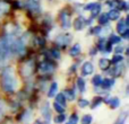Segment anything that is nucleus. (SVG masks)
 <instances>
[{"mask_svg": "<svg viewBox=\"0 0 129 124\" xmlns=\"http://www.w3.org/2000/svg\"><path fill=\"white\" fill-rule=\"evenodd\" d=\"M57 91H58V84H57V82H52L51 86H50L48 96H49V97H54V96L57 95Z\"/></svg>", "mask_w": 129, "mask_h": 124, "instance_id": "dca6fc26", "label": "nucleus"}, {"mask_svg": "<svg viewBox=\"0 0 129 124\" xmlns=\"http://www.w3.org/2000/svg\"><path fill=\"white\" fill-rule=\"evenodd\" d=\"M51 54H52V56H53L54 59H60V52H59L57 49L51 50Z\"/></svg>", "mask_w": 129, "mask_h": 124, "instance_id": "4c0bfd02", "label": "nucleus"}, {"mask_svg": "<svg viewBox=\"0 0 129 124\" xmlns=\"http://www.w3.org/2000/svg\"><path fill=\"white\" fill-rule=\"evenodd\" d=\"M39 71L41 73H52L54 71V66L50 61H42L39 64Z\"/></svg>", "mask_w": 129, "mask_h": 124, "instance_id": "39448f33", "label": "nucleus"}, {"mask_svg": "<svg viewBox=\"0 0 129 124\" xmlns=\"http://www.w3.org/2000/svg\"><path fill=\"white\" fill-rule=\"evenodd\" d=\"M89 11H91V19L95 18L96 16H99L100 15V13H101V5L100 4H95L93 6V8H92Z\"/></svg>", "mask_w": 129, "mask_h": 124, "instance_id": "ddd939ff", "label": "nucleus"}, {"mask_svg": "<svg viewBox=\"0 0 129 124\" xmlns=\"http://www.w3.org/2000/svg\"><path fill=\"white\" fill-rule=\"evenodd\" d=\"M71 42V35L69 34H61V35L57 36L56 38V44L60 47H64Z\"/></svg>", "mask_w": 129, "mask_h": 124, "instance_id": "423d86ee", "label": "nucleus"}, {"mask_svg": "<svg viewBox=\"0 0 129 124\" xmlns=\"http://www.w3.org/2000/svg\"><path fill=\"white\" fill-rule=\"evenodd\" d=\"M110 64H111L110 60H108L105 58L100 59V61H99V67H100L101 70H108L110 68Z\"/></svg>", "mask_w": 129, "mask_h": 124, "instance_id": "4468645a", "label": "nucleus"}, {"mask_svg": "<svg viewBox=\"0 0 129 124\" xmlns=\"http://www.w3.org/2000/svg\"><path fill=\"white\" fill-rule=\"evenodd\" d=\"M101 82H102V78H101V76H99V75L94 76L93 79H92V84H93L95 87H100Z\"/></svg>", "mask_w": 129, "mask_h": 124, "instance_id": "5701e85b", "label": "nucleus"}, {"mask_svg": "<svg viewBox=\"0 0 129 124\" xmlns=\"http://www.w3.org/2000/svg\"><path fill=\"white\" fill-rule=\"evenodd\" d=\"M10 54L8 37H0V69L7 64Z\"/></svg>", "mask_w": 129, "mask_h": 124, "instance_id": "f03ea898", "label": "nucleus"}, {"mask_svg": "<svg viewBox=\"0 0 129 124\" xmlns=\"http://www.w3.org/2000/svg\"><path fill=\"white\" fill-rule=\"evenodd\" d=\"M85 19H83L82 17H78L75 19V22H74V27H75L76 31H82L83 28H84V25H85Z\"/></svg>", "mask_w": 129, "mask_h": 124, "instance_id": "9b49d317", "label": "nucleus"}, {"mask_svg": "<svg viewBox=\"0 0 129 124\" xmlns=\"http://www.w3.org/2000/svg\"><path fill=\"white\" fill-rule=\"evenodd\" d=\"M123 50H125V47H123L122 45H119V46L116 47V50H114V51H116V53H121Z\"/></svg>", "mask_w": 129, "mask_h": 124, "instance_id": "a19ab883", "label": "nucleus"}, {"mask_svg": "<svg viewBox=\"0 0 129 124\" xmlns=\"http://www.w3.org/2000/svg\"><path fill=\"white\" fill-rule=\"evenodd\" d=\"M108 104L110 105V107L111 108H117V107H119V105H120V99H119L118 97H112V98H109V102H108Z\"/></svg>", "mask_w": 129, "mask_h": 124, "instance_id": "f3484780", "label": "nucleus"}, {"mask_svg": "<svg viewBox=\"0 0 129 124\" xmlns=\"http://www.w3.org/2000/svg\"><path fill=\"white\" fill-rule=\"evenodd\" d=\"M121 42V37L116 35H111L109 38V43L110 44H116V43H120Z\"/></svg>", "mask_w": 129, "mask_h": 124, "instance_id": "c756f323", "label": "nucleus"}, {"mask_svg": "<svg viewBox=\"0 0 129 124\" xmlns=\"http://www.w3.org/2000/svg\"><path fill=\"white\" fill-rule=\"evenodd\" d=\"M117 32H118L120 35H123L125 33L129 32V28H128V24L126 23V20L123 19H120V22L118 23L117 25Z\"/></svg>", "mask_w": 129, "mask_h": 124, "instance_id": "9d476101", "label": "nucleus"}, {"mask_svg": "<svg viewBox=\"0 0 129 124\" xmlns=\"http://www.w3.org/2000/svg\"><path fill=\"white\" fill-rule=\"evenodd\" d=\"M64 121H66V115H64L63 113L59 114V115H58V116H56V118H54V123H57V124L63 123Z\"/></svg>", "mask_w": 129, "mask_h": 124, "instance_id": "c85d7f7f", "label": "nucleus"}, {"mask_svg": "<svg viewBox=\"0 0 129 124\" xmlns=\"http://www.w3.org/2000/svg\"><path fill=\"white\" fill-rule=\"evenodd\" d=\"M89 105V102L87 99H79L78 100V106L79 107H82V108H84V107H86V106H88Z\"/></svg>", "mask_w": 129, "mask_h": 124, "instance_id": "72a5a7b5", "label": "nucleus"}, {"mask_svg": "<svg viewBox=\"0 0 129 124\" xmlns=\"http://www.w3.org/2000/svg\"><path fill=\"white\" fill-rule=\"evenodd\" d=\"M34 124H42V122H41V121H35Z\"/></svg>", "mask_w": 129, "mask_h": 124, "instance_id": "a18cd8bd", "label": "nucleus"}, {"mask_svg": "<svg viewBox=\"0 0 129 124\" xmlns=\"http://www.w3.org/2000/svg\"><path fill=\"white\" fill-rule=\"evenodd\" d=\"M108 17H109V19H111V20L119 19V18H120V11L116 8H112L111 10L109 11V14H108Z\"/></svg>", "mask_w": 129, "mask_h": 124, "instance_id": "f8f14e48", "label": "nucleus"}, {"mask_svg": "<svg viewBox=\"0 0 129 124\" xmlns=\"http://www.w3.org/2000/svg\"><path fill=\"white\" fill-rule=\"evenodd\" d=\"M78 122V117L76 114H73V115L70 116V120H69V123L68 124H77Z\"/></svg>", "mask_w": 129, "mask_h": 124, "instance_id": "e433bc0d", "label": "nucleus"}, {"mask_svg": "<svg viewBox=\"0 0 129 124\" xmlns=\"http://www.w3.org/2000/svg\"><path fill=\"white\" fill-rule=\"evenodd\" d=\"M117 8H120V9H123V10H127V9H128L127 2L123 1V0H118V4H117Z\"/></svg>", "mask_w": 129, "mask_h": 124, "instance_id": "2f4dec72", "label": "nucleus"}, {"mask_svg": "<svg viewBox=\"0 0 129 124\" xmlns=\"http://www.w3.org/2000/svg\"><path fill=\"white\" fill-rule=\"evenodd\" d=\"M109 17H108V14H102V15H100V17H99V23H100L101 25H105L108 24V22H109Z\"/></svg>", "mask_w": 129, "mask_h": 124, "instance_id": "393cba45", "label": "nucleus"}, {"mask_svg": "<svg viewBox=\"0 0 129 124\" xmlns=\"http://www.w3.org/2000/svg\"><path fill=\"white\" fill-rule=\"evenodd\" d=\"M94 71V66L91 62H85L82 67V75L83 76H89Z\"/></svg>", "mask_w": 129, "mask_h": 124, "instance_id": "1a4fd4ad", "label": "nucleus"}, {"mask_svg": "<svg viewBox=\"0 0 129 124\" xmlns=\"http://www.w3.org/2000/svg\"><path fill=\"white\" fill-rule=\"evenodd\" d=\"M14 5H15L16 8H19V7L22 6V5H20V2H18V1H15V4H14Z\"/></svg>", "mask_w": 129, "mask_h": 124, "instance_id": "c03bdc74", "label": "nucleus"}, {"mask_svg": "<svg viewBox=\"0 0 129 124\" xmlns=\"http://www.w3.org/2000/svg\"><path fill=\"white\" fill-rule=\"evenodd\" d=\"M31 116H32V112L29 111V109H26V111L23 113V115L20 116V118L19 120H22V121H28V120H31Z\"/></svg>", "mask_w": 129, "mask_h": 124, "instance_id": "b1692460", "label": "nucleus"}, {"mask_svg": "<svg viewBox=\"0 0 129 124\" xmlns=\"http://www.w3.org/2000/svg\"><path fill=\"white\" fill-rule=\"evenodd\" d=\"M117 4H118V0H108L107 5L111 8H117Z\"/></svg>", "mask_w": 129, "mask_h": 124, "instance_id": "c9c22d12", "label": "nucleus"}, {"mask_svg": "<svg viewBox=\"0 0 129 124\" xmlns=\"http://www.w3.org/2000/svg\"><path fill=\"white\" fill-rule=\"evenodd\" d=\"M34 72V62L33 61H27L20 68V73L23 77H29L31 75H33Z\"/></svg>", "mask_w": 129, "mask_h": 124, "instance_id": "7ed1b4c3", "label": "nucleus"}, {"mask_svg": "<svg viewBox=\"0 0 129 124\" xmlns=\"http://www.w3.org/2000/svg\"><path fill=\"white\" fill-rule=\"evenodd\" d=\"M94 5H95V4H88V5H86V6H85V10H86V11H89L92 8H93Z\"/></svg>", "mask_w": 129, "mask_h": 124, "instance_id": "79ce46f5", "label": "nucleus"}, {"mask_svg": "<svg viewBox=\"0 0 129 124\" xmlns=\"http://www.w3.org/2000/svg\"><path fill=\"white\" fill-rule=\"evenodd\" d=\"M25 7L32 13H40V0H25Z\"/></svg>", "mask_w": 129, "mask_h": 124, "instance_id": "0eeeda50", "label": "nucleus"}, {"mask_svg": "<svg viewBox=\"0 0 129 124\" xmlns=\"http://www.w3.org/2000/svg\"><path fill=\"white\" fill-rule=\"evenodd\" d=\"M92 121H93V117H92L91 115H88V114H86V115L83 116V118H82V124H91Z\"/></svg>", "mask_w": 129, "mask_h": 124, "instance_id": "7c9ffc66", "label": "nucleus"}, {"mask_svg": "<svg viewBox=\"0 0 129 124\" xmlns=\"http://www.w3.org/2000/svg\"><path fill=\"white\" fill-rule=\"evenodd\" d=\"M127 116H128L127 112H123V113H121L120 115H119L118 120L116 121V123H114V124H125L126 120H127Z\"/></svg>", "mask_w": 129, "mask_h": 124, "instance_id": "6ab92c4d", "label": "nucleus"}, {"mask_svg": "<svg viewBox=\"0 0 129 124\" xmlns=\"http://www.w3.org/2000/svg\"><path fill=\"white\" fill-rule=\"evenodd\" d=\"M53 108L56 109V112L57 113H59V114H61V113H63L64 112V106L63 105H61V104H59V103H57V102L53 103Z\"/></svg>", "mask_w": 129, "mask_h": 124, "instance_id": "a878e982", "label": "nucleus"}, {"mask_svg": "<svg viewBox=\"0 0 129 124\" xmlns=\"http://www.w3.org/2000/svg\"><path fill=\"white\" fill-rule=\"evenodd\" d=\"M103 98L102 97H95L93 99V103H92V108H95V107H98L100 104H102V102H103Z\"/></svg>", "mask_w": 129, "mask_h": 124, "instance_id": "cd10ccee", "label": "nucleus"}, {"mask_svg": "<svg viewBox=\"0 0 129 124\" xmlns=\"http://www.w3.org/2000/svg\"><path fill=\"white\" fill-rule=\"evenodd\" d=\"M63 96L66 98H68L69 100H73V99H75V91H73V90H70V89H66L64 90V94H63Z\"/></svg>", "mask_w": 129, "mask_h": 124, "instance_id": "4be33fe9", "label": "nucleus"}, {"mask_svg": "<svg viewBox=\"0 0 129 124\" xmlns=\"http://www.w3.org/2000/svg\"><path fill=\"white\" fill-rule=\"evenodd\" d=\"M4 113H5V105H4V103L0 102V120L4 116Z\"/></svg>", "mask_w": 129, "mask_h": 124, "instance_id": "ea45409f", "label": "nucleus"}, {"mask_svg": "<svg viewBox=\"0 0 129 124\" xmlns=\"http://www.w3.org/2000/svg\"><path fill=\"white\" fill-rule=\"evenodd\" d=\"M0 85H1V88L6 93H14L15 91L16 86H17V79H16L14 70L11 68L8 67L2 71Z\"/></svg>", "mask_w": 129, "mask_h": 124, "instance_id": "f257e3e1", "label": "nucleus"}, {"mask_svg": "<svg viewBox=\"0 0 129 124\" xmlns=\"http://www.w3.org/2000/svg\"><path fill=\"white\" fill-rule=\"evenodd\" d=\"M41 113H42V116L44 117L45 121L49 122V121L51 120V111H50L49 103L48 102H45L44 104L42 105V107H41Z\"/></svg>", "mask_w": 129, "mask_h": 124, "instance_id": "6e6552de", "label": "nucleus"}, {"mask_svg": "<svg viewBox=\"0 0 129 124\" xmlns=\"http://www.w3.org/2000/svg\"><path fill=\"white\" fill-rule=\"evenodd\" d=\"M92 34H95V35H98V34L101 33V27H93L91 31Z\"/></svg>", "mask_w": 129, "mask_h": 124, "instance_id": "58836bf2", "label": "nucleus"}, {"mask_svg": "<svg viewBox=\"0 0 129 124\" xmlns=\"http://www.w3.org/2000/svg\"><path fill=\"white\" fill-rule=\"evenodd\" d=\"M9 10V5L5 1H0V15H4Z\"/></svg>", "mask_w": 129, "mask_h": 124, "instance_id": "412c9836", "label": "nucleus"}, {"mask_svg": "<svg viewBox=\"0 0 129 124\" xmlns=\"http://www.w3.org/2000/svg\"><path fill=\"white\" fill-rule=\"evenodd\" d=\"M101 86L104 89H110L111 87L114 86V80L113 79H102Z\"/></svg>", "mask_w": 129, "mask_h": 124, "instance_id": "2eb2a0df", "label": "nucleus"}, {"mask_svg": "<svg viewBox=\"0 0 129 124\" xmlns=\"http://www.w3.org/2000/svg\"><path fill=\"white\" fill-rule=\"evenodd\" d=\"M85 86H86L85 80L83 79V78H78L77 79V87H78V89H79V93H84L85 91Z\"/></svg>", "mask_w": 129, "mask_h": 124, "instance_id": "aec40b11", "label": "nucleus"}, {"mask_svg": "<svg viewBox=\"0 0 129 124\" xmlns=\"http://www.w3.org/2000/svg\"><path fill=\"white\" fill-rule=\"evenodd\" d=\"M80 53V45L79 44H75L69 51V55L70 56H76Z\"/></svg>", "mask_w": 129, "mask_h": 124, "instance_id": "a211bd4d", "label": "nucleus"}, {"mask_svg": "<svg viewBox=\"0 0 129 124\" xmlns=\"http://www.w3.org/2000/svg\"><path fill=\"white\" fill-rule=\"evenodd\" d=\"M60 24L63 29H69L71 23H70V13L67 10L61 11L60 14Z\"/></svg>", "mask_w": 129, "mask_h": 124, "instance_id": "20e7f679", "label": "nucleus"}, {"mask_svg": "<svg viewBox=\"0 0 129 124\" xmlns=\"http://www.w3.org/2000/svg\"><path fill=\"white\" fill-rule=\"evenodd\" d=\"M35 43H36V45H39V46H43V45L45 44V41L43 37L38 36V37H35Z\"/></svg>", "mask_w": 129, "mask_h": 124, "instance_id": "f704fd0d", "label": "nucleus"}, {"mask_svg": "<svg viewBox=\"0 0 129 124\" xmlns=\"http://www.w3.org/2000/svg\"><path fill=\"white\" fill-rule=\"evenodd\" d=\"M56 102L63 105V106L66 105V97L63 96V94H58V95L56 96Z\"/></svg>", "mask_w": 129, "mask_h": 124, "instance_id": "bb28decb", "label": "nucleus"}, {"mask_svg": "<svg viewBox=\"0 0 129 124\" xmlns=\"http://www.w3.org/2000/svg\"><path fill=\"white\" fill-rule=\"evenodd\" d=\"M122 60H123V56L121 55V54L117 53L116 55L113 56V59H112V61H111V62H112L113 64H116V63H120V62L122 61Z\"/></svg>", "mask_w": 129, "mask_h": 124, "instance_id": "473e14b6", "label": "nucleus"}, {"mask_svg": "<svg viewBox=\"0 0 129 124\" xmlns=\"http://www.w3.org/2000/svg\"><path fill=\"white\" fill-rule=\"evenodd\" d=\"M95 53H96V49H92L91 51H89V54H91L92 56H93V55H94V54H95Z\"/></svg>", "mask_w": 129, "mask_h": 124, "instance_id": "37998d69", "label": "nucleus"}, {"mask_svg": "<svg viewBox=\"0 0 129 124\" xmlns=\"http://www.w3.org/2000/svg\"><path fill=\"white\" fill-rule=\"evenodd\" d=\"M100 1H101V0H100Z\"/></svg>", "mask_w": 129, "mask_h": 124, "instance_id": "49530a36", "label": "nucleus"}]
</instances>
